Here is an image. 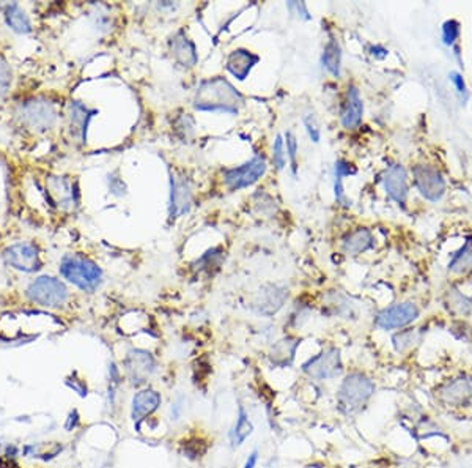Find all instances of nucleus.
I'll list each match as a JSON object with an SVG mask.
<instances>
[{
	"mask_svg": "<svg viewBox=\"0 0 472 468\" xmlns=\"http://www.w3.org/2000/svg\"><path fill=\"white\" fill-rule=\"evenodd\" d=\"M243 105L244 96L221 76L202 81L194 95V109L202 112H221L236 116Z\"/></svg>",
	"mask_w": 472,
	"mask_h": 468,
	"instance_id": "1",
	"label": "nucleus"
},
{
	"mask_svg": "<svg viewBox=\"0 0 472 468\" xmlns=\"http://www.w3.org/2000/svg\"><path fill=\"white\" fill-rule=\"evenodd\" d=\"M375 394V383L364 372H351L337 391V404L345 415H354L364 408Z\"/></svg>",
	"mask_w": 472,
	"mask_h": 468,
	"instance_id": "2",
	"label": "nucleus"
},
{
	"mask_svg": "<svg viewBox=\"0 0 472 468\" xmlns=\"http://www.w3.org/2000/svg\"><path fill=\"white\" fill-rule=\"evenodd\" d=\"M60 275L84 292H95L103 281V271L92 259L82 254L65 255L60 264Z\"/></svg>",
	"mask_w": 472,
	"mask_h": 468,
	"instance_id": "3",
	"label": "nucleus"
},
{
	"mask_svg": "<svg viewBox=\"0 0 472 468\" xmlns=\"http://www.w3.org/2000/svg\"><path fill=\"white\" fill-rule=\"evenodd\" d=\"M438 401L444 407L460 410L472 405V375L460 372L438 386Z\"/></svg>",
	"mask_w": 472,
	"mask_h": 468,
	"instance_id": "4",
	"label": "nucleus"
},
{
	"mask_svg": "<svg viewBox=\"0 0 472 468\" xmlns=\"http://www.w3.org/2000/svg\"><path fill=\"white\" fill-rule=\"evenodd\" d=\"M30 301L46 308H60L67 303L69 293L67 286L52 276H40L27 287Z\"/></svg>",
	"mask_w": 472,
	"mask_h": 468,
	"instance_id": "5",
	"label": "nucleus"
},
{
	"mask_svg": "<svg viewBox=\"0 0 472 468\" xmlns=\"http://www.w3.org/2000/svg\"><path fill=\"white\" fill-rule=\"evenodd\" d=\"M266 158L263 155H255L244 164L222 171L224 183L230 191H239V189L249 188L259 182L266 173Z\"/></svg>",
	"mask_w": 472,
	"mask_h": 468,
	"instance_id": "6",
	"label": "nucleus"
},
{
	"mask_svg": "<svg viewBox=\"0 0 472 468\" xmlns=\"http://www.w3.org/2000/svg\"><path fill=\"white\" fill-rule=\"evenodd\" d=\"M303 371L315 380H332L339 377L343 371L340 350L336 347L325 348L303 364Z\"/></svg>",
	"mask_w": 472,
	"mask_h": 468,
	"instance_id": "7",
	"label": "nucleus"
},
{
	"mask_svg": "<svg viewBox=\"0 0 472 468\" xmlns=\"http://www.w3.org/2000/svg\"><path fill=\"white\" fill-rule=\"evenodd\" d=\"M21 122L36 131H47L57 120V111L52 103L46 100H32L24 103L19 111Z\"/></svg>",
	"mask_w": 472,
	"mask_h": 468,
	"instance_id": "8",
	"label": "nucleus"
},
{
	"mask_svg": "<svg viewBox=\"0 0 472 468\" xmlns=\"http://www.w3.org/2000/svg\"><path fill=\"white\" fill-rule=\"evenodd\" d=\"M420 315V309L413 301H403L395 303L392 306L384 308L383 311L376 315L375 325L378 328L391 331L398 330L403 326H408L409 323L416 322Z\"/></svg>",
	"mask_w": 472,
	"mask_h": 468,
	"instance_id": "9",
	"label": "nucleus"
},
{
	"mask_svg": "<svg viewBox=\"0 0 472 468\" xmlns=\"http://www.w3.org/2000/svg\"><path fill=\"white\" fill-rule=\"evenodd\" d=\"M192 183L184 173H172L170 176V199H169V216L170 221H175L188 213L192 206Z\"/></svg>",
	"mask_w": 472,
	"mask_h": 468,
	"instance_id": "10",
	"label": "nucleus"
},
{
	"mask_svg": "<svg viewBox=\"0 0 472 468\" xmlns=\"http://www.w3.org/2000/svg\"><path fill=\"white\" fill-rule=\"evenodd\" d=\"M414 184L422 198L430 202H438L446 193V180L438 169L425 164H419L413 169Z\"/></svg>",
	"mask_w": 472,
	"mask_h": 468,
	"instance_id": "11",
	"label": "nucleus"
},
{
	"mask_svg": "<svg viewBox=\"0 0 472 468\" xmlns=\"http://www.w3.org/2000/svg\"><path fill=\"white\" fill-rule=\"evenodd\" d=\"M3 259L14 270L34 273L41 268L40 251L32 243H16L3 251Z\"/></svg>",
	"mask_w": 472,
	"mask_h": 468,
	"instance_id": "12",
	"label": "nucleus"
},
{
	"mask_svg": "<svg viewBox=\"0 0 472 468\" xmlns=\"http://www.w3.org/2000/svg\"><path fill=\"white\" fill-rule=\"evenodd\" d=\"M125 369L131 382L140 385L147 382L151 377V374L156 371V360L150 352L134 348V350L128 352L125 358Z\"/></svg>",
	"mask_w": 472,
	"mask_h": 468,
	"instance_id": "13",
	"label": "nucleus"
},
{
	"mask_svg": "<svg viewBox=\"0 0 472 468\" xmlns=\"http://www.w3.org/2000/svg\"><path fill=\"white\" fill-rule=\"evenodd\" d=\"M384 189L389 198L398 205H405L408 199L409 184H408V173L402 164H392L387 167L384 173Z\"/></svg>",
	"mask_w": 472,
	"mask_h": 468,
	"instance_id": "14",
	"label": "nucleus"
},
{
	"mask_svg": "<svg viewBox=\"0 0 472 468\" xmlns=\"http://www.w3.org/2000/svg\"><path fill=\"white\" fill-rule=\"evenodd\" d=\"M169 47L170 52H172L173 61L178 62L181 67L192 68L199 62V56H197L194 41L186 35L184 30L175 32L169 41Z\"/></svg>",
	"mask_w": 472,
	"mask_h": 468,
	"instance_id": "15",
	"label": "nucleus"
},
{
	"mask_svg": "<svg viewBox=\"0 0 472 468\" xmlns=\"http://www.w3.org/2000/svg\"><path fill=\"white\" fill-rule=\"evenodd\" d=\"M362 117H364V103H362L359 89L350 85L342 111H340V122L345 129H356L362 123Z\"/></svg>",
	"mask_w": 472,
	"mask_h": 468,
	"instance_id": "16",
	"label": "nucleus"
},
{
	"mask_svg": "<svg viewBox=\"0 0 472 468\" xmlns=\"http://www.w3.org/2000/svg\"><path fill=\"white\" fill-rule=\"evenodd\" d=\"M162 397L155 390H142L133 397V408H131V416L136 423L137 431L140 429V423L155 413L159 405H161Z\"/></svg>",
	"mask_w": 472,
	"mask_h": 468,
	"instance_id": "17",
	"label": "nucleus"
},
{
	"mask_svg": "<svg viewBox=\"0 0 472 468\" xmlns=\"http://www.w3.org/2000/svg\"><path fill=\"white\" fill-rule=\"evenodd\" d=\"M260 62V57L257 54L250 52L249 49H235L228 54L227 62H225V68L227 72L236 78L238 81H244L250 74L252 68Z\"/></svg>",
	"mask_w": 472,
	"mask_h": 468,
	"instance_id": "18",
	"label": "nucleus"
},
{
	"mask_svg": "<svg viewBox=\"0 0 472 468\" xmlns=\"http://www.w3.org/2000/svg\"><path fill=\"white\" fill-rule=\"evenodd\" d=\"M288 292L283 287L279 286H266L260 288L259 295H257L254 301V308L257 312L263 315H272L276 314L279 309L283 306V303L287 301Z\"/></svg>",
	"mask_w": 472,
	"mask_h": 468,
	"instance_id": "19",
	"label": "nucleus"
},
{
	"mask_svg": "<svg viewBox=\"0 0 472 468\" xmlns=\"http://www.w3.org/2000/svg\"><path fill=\"white\" fill-rule=\"evenodd\" d=\"M98 114L96 109H90L85 105H82L81 101H73L69 105V120H71V129H74V134L79 136L81 142H87V129L92 118Z\"/></svg>",
	"mask_w": 472,
	"mask_h": 468,
	"instance_id": "20",
	"label": "nucleus"
},
{
	"mask_svg": "<svg viewBox=\"0 0 472 468\" xmlns=\"http://www.w3.org/2000/svg\"><path fill=\"white\" fill-rule=\"evenodd\" d=\"M375 244L372 232L365 227H359L356 231L347 233L342 240V251L348 255H359L369 251Z\"/></svg>",
	"mask_w": 472,
	"mask_h": 468,
	"instance_id": "21",
	"label": "nucleus"
},
{
	"mask_svg": "<svg viewBox=\"0 0 472 468\" xmlns=\"http://www.w3.org/2000/svg\"><path fill=\"white\" fill-rule=\"evenodd\" d=\"M47 191L52 195L58 206H71L76 202V191L73 189V183L68 182L65 177H52L47 182Z\"/></svg>",
	"mask_w": 472,
	"mask_h": 468,
	"instance_id": "22",
	"label": "nucleus"
},
{
	"mask_svg": "<svg viewBox=\"0 0 472 468\" xmlns=\"http://www.w3.org/2000/svg\"><path fill=\"white\" fill-rule=\"evenodd\" d=\"M299 344L301 342L299 339H296V337H292V336L283 337V339L279 341L277 344L272 347L271 355H270L271 361L276 364V366H288V364H292Z\"/></svg>",
	"mask_w": 472,
	"mask_h": 468,
	"instance_id": "23",
	"label": "nucleus"
},
{
	"mask_svg": "<svg viewBox=\"0 0 472 468\" xmlns=\"http://www.w3.org/2000/svg\"><path fill=\"white\" fill-rule=\"evenodd\" d=\"M321 65L323 68L328 70V73H331L334 76V78H339L340 68H342V49H340L339 41L334 36L329 38L325 49H323Z\"/></svg>",
	"mask_w": 472,
	"mask_h": 468,
	"instance_id": "24",
	"label": "nucleus"
},
{
	"mask_svg": "<svg viewBox=\"0 0 472 468\" xmlns=\"http://www.w3.org/2000/svg\"><path fill=\"white\" fill-rule=\"evenodd\" d=\"M3 16L10 29L18 32V34H29L32 32V24L29 16L25 14L23 8L18 3H10L3 10Z\"/></svg>",
	"mask_w": 472,
	"mask_h": 468,
	"instance_id": "25",
	"label": "nucleus"
},
{
	"mask_svg": "<svg viewBox=\"0 0 472 468\" xmlns=\"http://www.w3.org/2000/svg\"><path fill=\"white\" fill-rule=\"evenodd\" d=\"M252 432H254V424L249 420L248 412H246L243 407H239L238 416H236V424L233 431L230 432V442H232L233 448H238V446L243 445L246 440L250 437Z\"/></svg>",
	"mask_w": 472,
	"mask_h": 468,
	"instance_id": "26",
	"label": "nucleus"
},
{
	"mask_svg": "<svg viewBox=\"0 0 472 468\" xmlns=\"http://www.w3.org/2000/svg\"><path fill=\"white\" fill-rule=\"evenodd\" d=\"M356 172L358 171H356V167L351 164V162L345 160L336 161V173H334V178H336V180H334V194H336V200L339 204L348 205L347 195H345V189H343V177L354 176Z\"/></svg>",
	"mask_w": 472,
	"mask_h": 468,
	"instance_id": "27",
	"label": "nucleus"
},
{
	"mask_svg": "<svg viewBox=\"0 0 472 468\" xmlns=\"http://www.w3.org/2000/svg\"><path fill=\"white\" fill-rule=\"evenodd\" d=\"M392 341H394L395 350H397L398 353H403L406 350H409V348H413L416 344H419L420 342V331L417 328L403 330V331H400V333L395 334L392 337Z\"/></svg>",
	"mask_w": 472,
	"mask_h": 468,
	"instance_id": "28",
	"label": "nucleus"
},
{
	"mask_svg": "<svg viewBox=\"0 0 472 468\" xmlns=\"http://www.w3.org/2000/svg\"><path fill=\"white\" fill-rule=\"evenodd\" d=\"M449 309L458 315H468L472 311V301L458 290H452L449 298Z\"/></svg>",
	"mask_w": 472,
	"mask_h": 468,
	"instance_id": "29",
	"label": "nucleus"
},
{
	"mask_svg": "<svg viewBox=\"0 0 472 468\" xmlns=\"http://www.w3.org/2000/svg\"><path fill=\"white\" fill-rule=\"evenodd\" d=\"M285 140H287V156L290 160V164H292V173L296 176L298 173V139L294 138L292 131H288L285 134Z\"/></svg>",
	"mask_w": 472,
	"mask_h": 468,
	"instance_id": "30",
	"label": "nucleus"
},
{
	"mask_svg": "<svg viewBox=\"0 0 472 468\" xmlns=\"http://www.w3.org/2000/svg\"><path fill=\"white\" fill-rule=\"evenodd\" d=\"M272 162H274V167H276L277 171H282V169L285 167V162H287L285 144H283V138L281 134L276 136V140H274V144H272Z\"/></svg>",
	"mask_w": 472,
	"mask_h": 468,
	"instance_id": "31",
	"label": "nucleus"
},
{
	"mask_svg": "<svg viewBox=\"0 0 472 468\" xmlns=\"http://www.w3.org/2000/svg\"><path fill=\"white\" fill-rule=\"evenodd\" d=\"M222 262V251H217V249H211V251H208L202 255V257L197 260L195 266L199 270H205V268H219V265Z\"/></svg>",
	"mask_w": 472,
	"mask_h": 468,
	"instance_id": "32",
	"label": "nucleus"
},
{
	"mask_svg": "<svg viewBox=\"0 0 472 468\" xmlns=\"http://www.w3.org/2000/svg\"><path fill=\"white\" fill-rule=\"evenodd\" d=\"M12 78H13L12 67H10L7 58L0 54V96L7 94L10 85H12Z\"/></svg>",
	"mask_w": 472,
	"mask_h": 468,
	"instance_id": "33",
	"label": "nucleus"
},
{
	"mask_svg": "<svg viewBox=\"0 0 472 468\" xmlns=\"http://www.w3.org/2000/svg\"><path fill=\"white\" fill-rule=\"evenodd\" d=\"M460 36V23L455 19L446 21L442 25V40L446 45H453Z\"/></svg>",
	"mask_w": 472,
	"mask_h": 468,
	"instance_id": "34",
	"label": "nucleus"
},
{
	"mask_svg": "<svg viewBox=\"0 0 472 468\" xmlns=\"http://www.w3.org/2000/svg\"><path fill=\"white\" fill-rule=\"evenodd\" d=\"M175 131L181 136V139H189L194 134V120H192V117L186 114V116L177 118V122H175Z\"/></svg>",
	"mask_w": 472,
	"mask_h": 468,
	"instance_id": "35",
	"label": "nucleus"
},
{
	"mask_svg": "<svg viewBox=\"0 0 472 468\" xmlns=\"http://www.w3.org/2000/svg\"><path fill=\"white\" fill-rule=\"evenodd\" d=\"M303 122H304V127H305V131L309 134V138L312 142L318 144L321 139V131H320V127H318V123L315 120L314 114H305L303 117Z\"/></svg>",
	"mask_w": 472,
	"mask_h": 468,
	"instance_id": "36",
	"label": "nucleus"
},
{
	"mask_svg": "<svg viewBox=\"0 0 472 468\" xmlns=\"http://www.w3.org/2000/svg\"><path fill=\"white\" fill-rule=\"evenodd\" d=\"M287 8L292 12V14H296L301 19H304V21L312 19L309 10H307V5L304 2H288Z\"/></svg>",
	"mask_w": 472,
	"mask_h": 468,
	"instance_id": "37",
	"label": "nucleus"
},
{
	"mask_svg": "<svg viewBox=\"0 0 472 468\" xmlns=\"http://www.w3.org/2000/svg\"><path fill=\"white\" fill-rule=\"evenodd\" d=\"M450 81H452V83L457 85V89H458L460 94H464V92H466V84H464L463 76H461L457 72H453V73H450Z\"/></svg>",
	"mask_w": 472,
	"mask_h": 468,
	"instance_id": "38",
	"label": "nucleus"
},
{
	"mask_svg": "<svg viewBox=\"0 0 472 468\" xmlns=\"http://www.w3.org/2000/svg\"><path fill=\"white\" fill-rule=\"evenodd\" d=\"M78 423H79V415H78V412H71L69 413V416H68V421L67 424H65V427H67V431H73V429L78 426Z\"/></svg>",
	"mask_w": 472,
	"mask_h": 468,
	"instance_id": "39",
	"label": "nucleus"
},
{
	"mask_svg": "<svg viewBox=\"0 0 472 468\" xmlns=\"http://www.w3.org/2000/svg\"><path fill=\"white\" fill-rule=\"evenodd\" d=\"M257 462H259V453L257 451H254L249 457H248V460H246V464L243 468H255L257 467Z\"/></svg>",
	"mask_w": 472,
	"mask_h": 468,
	"instance_id": "40",
	"label": "nucleus"
},
{
	"mask_svg": "<svg viewBox=\"0 0 472 468\" xmlns=\"http://www.w3.org/2000/svg\"><path fill=\"white\" fill-rule=\"evenodd\" d=\"M372 56L375 58H384L387 56V51L383 46H373L372 47Z\"/></svg>",
	"mask_w": 472,
	"mask_h": 468,
	"instance_id": "41",
	"label": "nucleus"
}]
</instances>
